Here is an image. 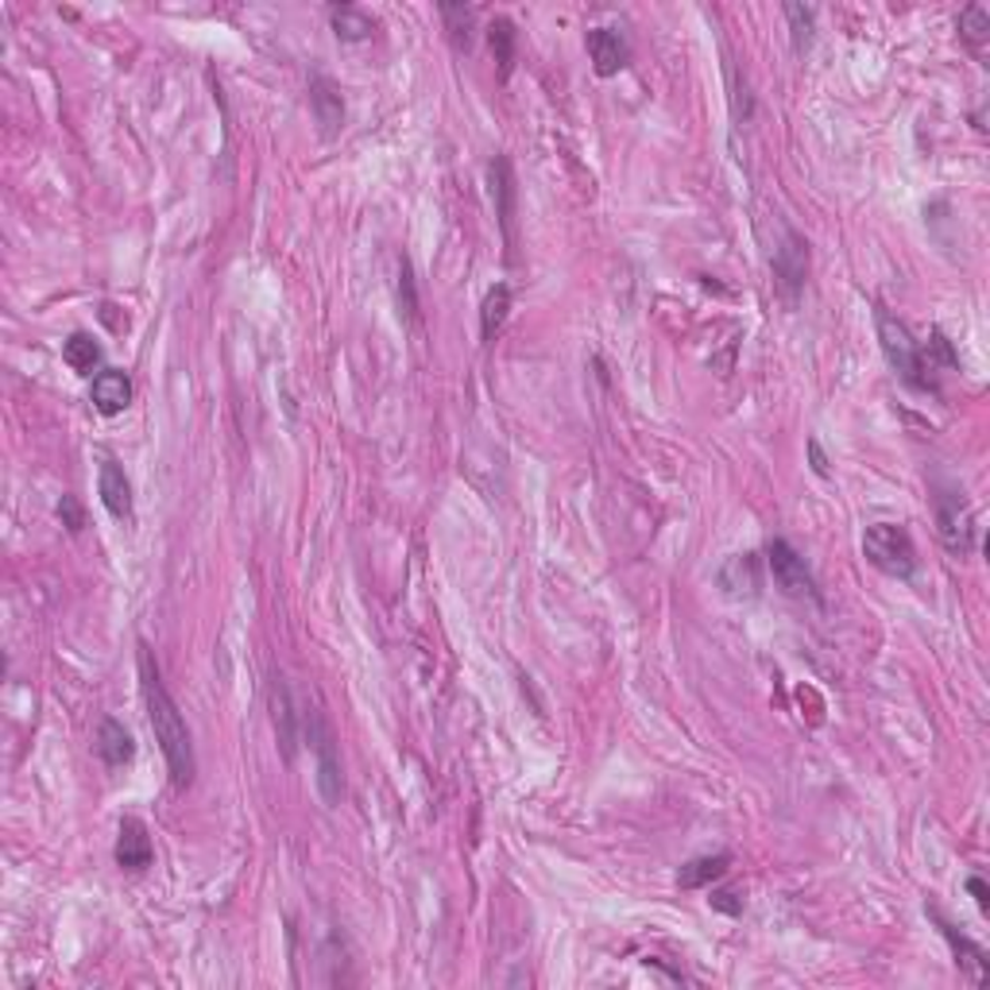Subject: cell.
Wrapping results in <instances>:
<instances>
[{"mask_svg": "<svg viewBox=\"0 0 990 990\" xmlns=\"http://www.w3.org/2000/svg\"><path fill=\"white\" fill-rule=\"evenodd\" d=\"M515 39H518V31L511 20L499 16V20L488 23V47H492V59L499 62L503 78H511V67H515Z\"/></svg>", "mask_w": 990, "mask_h": 990, "instance_id": "cell-22", "label": "cell"}, {"mask_svg": "<svg viewBox=\"0 0 990 990\" xmlns=\"http://www.w3.org/2000/svg\"><path fill=\"white\" fill-rule=\"evenodd\" d=\"M932 507H937V534L944 550L956 557H968L976 550V515H971V503L963 499V492L940 488L932 495Z\"/></svg>", "mask_w": 990, "mask_h": 990, "instance_id": "cell-5", "label": "cell"}, {"mask_svg": "<svg viewBox=\"0 0 990 990\" xmlns=\"http://www.w3.org/2000/svg\"><path fill=\"white\" fill-rule=\"evenodd\" d=\"M863 557L879 573H887V577H898V581H909L917 573L913 538H909V531H905V526H898V523H874V526H867V534H863Z\"/></svg>", "mask_w": 990, "mask_h": 990, "instance_id": "cell-3", "label": "cell"}, {"mask_svg": "<svg viewBox=\"0 0 990 990\" xmlns=\"http://www.w3.org/2000/svg\"><path fill=\"white\" fill-rule=\"evenodd\" d=\"M399 314L407 321H418V287H414V271L407 256H399Z\"/></svg>", "mask_w": 990, "mask_h": 990, "instance_id": "cell-27", "label": "cell"}, {"mask_svg": "<svg viewBox=\"0 0 990 990\" xmlns=\"http://www.w3.org/2000/svg\"><path fill=\"white\" fill-rule=\"evenodd\" d=\"M727 867H732V855H727V851H716V855H701V859H689V863L677 871V887H681V890H701V887H709V882L724 879Z\"/></svg>", "mask_w": 990, "mask_h": 990, "instance_id": "cell-18", "label": "cell"}, {"mask_svg": "<svg viewBox=\"0 0 990 990\" xmlns=\"http://www.w3.org/2000/svg\"><path fill=\"white\" fill-rule=\"evenodd\" d=\"M271 724H275V740L283 746V759L295 762V743H298L303 712H298L295 696H290V689L283 677H271Z\"/></svg>", "mask_w": 990, "mask_h": 990, "instance_id": "cell-9", "label": "cell"}, {"mask_svg": "<svg viewBox=\"0 0 990 990\" xmlns=\"http://www.w3.org/2000/svg\"><path fill=\"white\" fill-rule=\"evenodd\" d=\"M809 457H813V473L828 476V461H824V453H821V445H816V442H809Z\"/></svg>", "mask_w": 990, "mask_h": 990, "instance_id": "cell-31", "label": "cell"}, {"mask_svg": "<svg viewBox=\"0 0 990 990\" xmlns=\"http://www.w3.org/2000/svg\"><path fill=\"white\" fill-rule=\"evenodd\" d=\"M921 360H924V368H929V372H937V368L956 372V368H960V356L952 353V345H948V337L940 329H932L929 345L921 348Z\"/></svg>", "mask_w": 990, "mask_h": 990, "instance_id": "cell-26", "label": "cell"}, {"mask_svg": "<svg viewBox=\"0 0 990 990\" xmlns=\"http://www.w3.org/2000/svg\"><path fill=\"white\" fill-rule=\"evenodd\" d=\"M89 399L101 414H120L132 403V379L120 368H105L93 376V387H89Z\"/></svg>", "mask_w": 990, "mask_h": 990, "instance_id": "cell-16", "label": "cell"}, {"mask_svg": "<svg viewBox=\"0 0 990 990\" xmlns=\"http://www.w3.org/2000/svg\"><path fill=\"white\" fill-rule=\"evenodd\" d=\"M310 109H314V120L321 125V136H326V140H333V136L345 128V97H340V89L333 78H326V75L310 78Z\"/></svg>", "mask_w": 990, "mask_h": 990, "instance_id": "cell-12", "label": "cell"}, {"mask_svg": "<svg viewBox=\"0 0 990 990\" xmlns=\"http://www.w3.org/2000/svg\"><path fill=\"white\" fill-rule=\"evenodd\" d=\"M584 43H588L592 70H596L600 78H612V75H620V70L627 67L631 47H627V39H623L620 28H592Z\"/></svg>", "mask_w": 990, "mask_h": 990, "instance_id": "cell-11", "label": "cell"}, {"mask_svg": "<svg viewBox=\"0 0 990 990\" xmlns=\"http://www.w3.org/2000/svg\"><path fill=\"white\" fill-rule=\"evenodd\" d=\"M442 20H445V28H449L453 47H457V51H468V47H473V20H476L473 8L442 4Z\"/></svg>", "mask_w": 990, "mask_h": 990, "instance_id": "cell-23", "label": "cell"}, {"mask_svg": "<svg viewBox=\"0 0 990 990\" xmlns=\"http://www.w3.org/2000/svg\"><path fill=\"white\" fill-rule=\"evenodd\" d=\"M874 326H879L882 356H887V364H890V368H894V376L902 379L905 387H913V392L940 395L937 376H932V372L924 368V360H921V345H917L913 333L905 329V321H898L894 314L887 310V306H879V310H874Z\"/></svg>", "mask_w": 990, "mask_h": 990, "instance_id": "cell-2", "label": "cell"}, {"mask_svg": "<svg viewBox=\"0 0 990 990\" xmlns=\"http://www.w3.org/2000/svg\"><path fill=\"white\" fill-rule=\"evenodd\" d=\"M140 685H143V704H148L151 732H156V743L167 759L170 785H175V790H186V785L194 782V774H198L194 740H190V727H186L182 712H178V704L170 701L164 677H159V665L151 659L148 643H140Z\"/></svg>", "mask_w": 990, "mask_h": 990, "instance_id": "cell-1", "label": "cell"}, {"mask_svg": "<svg viewBox=\"0 0 990 990\" xmlns=\"http://www.w3.org/2000/svg\"><path fill=\"white\" fill-rule=\"evenodd\" d=\"M62 360H67V368H75L78 376H89V372L101 364V345H97L89 333H70V340L62 345Z\"/></svg>", "mask_w": 990, "mask_h": 990, "instance_id": "cell-21", "label": "cell"}, {"mask_svg": "<svg viewBox=\"0 0 990 990\" xmlns=\"http://www.w3.org/2000/svg\"><path fill=\"white\" fill-rule=\"evenodd\" d=\"M59 518L70 526V531H82V526H86V515H82V507H78L75 495H62V503H59Z\"/></svg>", "mask_w": 990, "mask_h": 990, "instance_id": "cell-28", "label": "cell"}, {"mask_svg": "<svg viewBox=\"0 0 990 990\" xmlns=\"http://www.w3.org/2000/svg\"><path fill=\"white\" fill-rule=\"evenodd\" d=\"M303 732L310 740L314 762H318V793L326 805H337L345 798V778H340V754L329 724L318 716V709H303Z\"/></svg>", "mask_w": 990, "mask_h": 990, "instance_id": "cell-4", "label": "cell"}, {"mask_svg": "<svg viewBox=\"0 0 990 990\" xmlns=\"http://www.w3.org/2000/svg\"><path fill=\"white\" fill-rule=\"evenodd\" d=\"M929 917L940 924V932H944V940H948V944H952L956 963H960V968L968 971V976H971V983H979V987H983V983H987V952H983V948H979L976 940H968V937H963V932L956 929V924H948L944 917H940V909H937V905H929Z\"/></svg>", "mask_w": 990, "mask_h": 990, "instance_id": "cell-14", "label": "cell"}, {"mask_svg": "<svg viewBox=\"0 0 990 990\" xmlns=\"http://www.w3.org/2000/svg\"><path fill=\"white\" fill-rule=\"evenodd\" d=\"M151 859H156V843H151L148 835V824L136 821V816H125L120 821V832H117V863L120 871H148Z\"/></svg>", "mask_w": 990, "mask_h": 990, "instance_id": "cell-10", "label": "cell"}, {"mask_svg": "<svg viewBox=\"0 0 990 990\" xmlns=\"http://www.w3.org/2000/svg\"><path fill=\"white\" fill-rule=\"evenodd\" d=\"M968 890H971V898H976V905H979V909H983V913H987V909H990V894H987V882H983V879H979V874H971V879H968Z\"/></svg>", "mask_w": 990, "mask_h": 990, "instance_id": "cell-30", "label": "cell"}, {"mask_svg": "<svg viewBox=\"0 0 990 990\" xmlns=\"http://www.w3.org/2000/svg\"><path fill=\"white\" fill-rule=\"evenodd\" d=\"M511 314V287L507 283H495V287L484 295V306H481V337L484 345H492L495 333L503 329V321H507Z\"/></svg>", "mask_w": 990, "mask_h": 990, "instance_id": "cell-20", "label": "cell"}, {"mask_svg": "<svg viewBox=\"0 0 990 990\" xmlns=\"http://www.w3.org/2000/svg\"><path fill=\"white\" fill-rule=\"evenodd\" d=\"M329 23H333V36H337L340 43H364V39H372V31H376V20L353 4L333 8Z\"/></svg>", "mask_w": 990, "mask_h": 990, "instance_id": "cell-19", "label": "cell"}, {"mask_svg": "<svg viewBox=\"0 0 990 990\" xmlns=\"http://www.w3.org/2000/svg\"><path fill=\"white\" fill-rule=\"evenodd\" d=\"M720 588H724V596L732 600H754L762 588V577H759V557L754 554H735L727 557L724 565H720Z\"/></svg>", "mask_w": 990, "mask_h": 990, "instance_id": "cell-15", "label": "cell"}, {"mask_svg": "<svg viewBox=\"0 0 990 990\" xmlns=\"http://www.w3.org/2000/svg\"><path fill=\"white\" fill-rule=\"evenodd\" d=\"M785 20H790V36H793V51L798 55H805L809 47H813V20H816V12L813 8H805V4H785Z\"/></svg>", "mask_w": 990, "mask_h": 990, "instance_id": "cell-24", "label": "cell"}, {"mask_svg": "<svg viewBox=\"0 0 990 990\" xmlns=\"http://www.w3.org/2000/svg\"><path fill=\"white\" fill-rule=\"evenodd\" d=\"M766 565H770V573H774L778 588H782L785 596H793V600H816V604H821V588H816V581H813V573H809L805 557H801L785 538H774L766 546Z\"/></svg>", "mask_w": 990, "mask_h": 990, "instance_id": "cell-7", "label": "cell"}, {"mask_svg": "<svg viewBox=\"0 0 990 990\" xmlns=\"http://www.w3.org/2000/svg\"><path fill=\"white\" fill-rule=\"evenodd\" d=\"M732 890H716V894H712V905L716 909H724V913H732V917H740L743 913V902H732Z\"/></svg>", "mask_w": 990, "mask_h": 990, "instance_id": "cell-29", "label": "cell"}, {"mask_svg": "<svg viewBox=\"0 0 990 990\" xmlns=\"http://www.w3.org/2000/svg\"><path fill=\"white\" fill-rule=\"evenodd\" d=\"M770 267H774L778 295H782L790 306H798L801 290H805V283H809V245H805V237H801V232H793V229H782V240H778Z\"/></svg>", "mask_w": 990, "mask_h": 990, "instance_id": "cell-6", "label": "cell"}, {"mask_svg": "<svg viewBox=\"0 0 990 990\" xmlns=\"http://www.w3.org/2000/svg\"><path fill=\"white\" fill-rule=\"evenodd\" d=\"M97 754H101V762L109 770H120L128 766V762L136 759V740L132 732H128L120 720H101V727H97Z\"/></svg>", "mask_w": 990, "mask_h": 990, "instance_id": "cell-17", "label": "cell"}, {"mask_svg": "<svg viewBox=\"0 0 990 990\" xmlns=\"http://www.w3.org/2000/svg\"><path fill=\"white\" fill-rule=\"evenodd\" d=\"M956 28H960V36L968 39L971 47H983L987 36H990V16L983 4H968L960 12V20H956Z\"/></svg>", "mask_w": 990, "mask_h": 990, "instance_id": "cell-25", "label": "cell"}, {"mask_svg": "<svg viewBox=\"0 0 990 990\" xmlns=\"http://www.w3.org/2000/svg\"><path fill=\"white\" fill-rule=\"evenodd\" d=\"M488 182H492V201H495V217L503 225V240L515 245V201H518V186H515V170H511L507 156H495L488 167Z\"/></svg>", "mask_w": 990, "mask_h": 990, "instance_id": "cell-8", "label": "cell"}, {"mask_svg": "<svg viewBox=\"0 0 990 990\" xmlns=\"http://www.w3.org/2000/svg\"><path fill=\"white\" fill-rule=\"evenodd\" d=\"M97 492H101V503L109 507L112 518L132 523V484H128L120 461H112V457L101 461V473H97Z\"/></svg>", "mask_w": 990, "mask_h": 990, "instance_id": "cell-13", "label": "cell"}]
</instances>
